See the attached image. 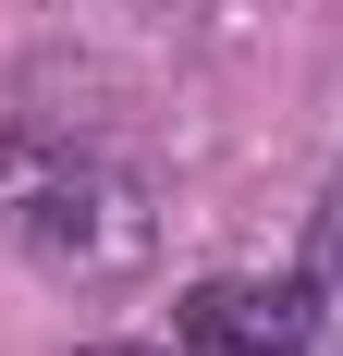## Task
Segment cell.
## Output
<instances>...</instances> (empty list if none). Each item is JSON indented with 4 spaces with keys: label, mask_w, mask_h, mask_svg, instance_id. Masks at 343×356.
I'll return each mask as SVG.
<instances>
[{
    "label": "cell",
    "mask_w": 343,
    "mask_h": 356,
    "mask_svg": "<svg viewBox=\"0 0 343 356\" xmlns=\"http://www.w3.org/2000/svg\"><path fill=\"white\" fill-rule=\"evenodd\" d=\"M307 270H319V283L343 295V172L319 184V221H307Z\"/></svg>",
    "instance_id": "3"
},
{
    "label": "cell",
    "mask_w": 343,
    "mask_h": 356,
    "mask_svg": "<svg viewBox=\"0 0 343 356\" xmlns=\"http://www.w3.org/2000/svg\"><path fill=\"white\" fill-rule=\"evenodd\" d=\"M86 356H160V344H86Z\"/></svg>",
    "instance_id": "4"
},
{
    "label": "cell",
    "mask_w": 343,
    "mask_h": 356,
    "mask_svg": "<svg viewBox=\"0 0 343 356\" xmlns=\"http://www.w3.org/2000/svg\"><path fill=\"white\" fill-rule=\"evenodd\" d=\"M0 234L62 283H123L147 258V184L74 136H0Z\"/></svg>",
    "instance_id": "1"
},
{
    "label": "cell",
    "mask_w": 343,
    "mask_h": 356,
    "mask_svg": "<svg viewBox=\"0 0 343 356\" xmlns=\"http://www.w3.org/2000/svg\"><path fill=\"white\" fill-rule=\"evenodd\" d=\"M184 356H307L319 344V270L294 283V270H221V283H196L184 307Z\"/></svg>",
    "instance_id": "2"
}]
</instances>
